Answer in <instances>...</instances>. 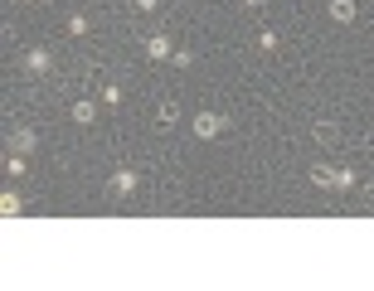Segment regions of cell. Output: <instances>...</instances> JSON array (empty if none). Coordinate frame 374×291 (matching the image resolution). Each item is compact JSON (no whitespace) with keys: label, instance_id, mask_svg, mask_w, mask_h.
<instances>
[{"label":"cell","instance_id":"obj_12","mask_svg":"<svg viewBox=\"0 0 374 291\" xmlns=\"http://www.w3.org/2000/svg\"><path fill=\"white\" fill-rule=\"evenodd\" d=\"M156 117H161V121H180V107H175V102H171V97H166V102H161V107H156Z\"/></svg>","mask_w":374,"mask_h":291},{"label":"cell","instance_id":"obj_4","mask_svg":"<svg viewBox=\"0 0 374 291\" xmlns=\"http://www.w3.org/2000/svg\"><path fill=\"white\" fill-rule=\"evenodd\" d=\"M49 68H54L49 49H29V54H24V73H29V78H39V73H49Z\"/></svg>","mask_w":374,"mask_h":291},{"label":"cell","instance_id":"obj_9","mask_svg":"<svg viewBox=\"0 0 374 291\" xmlns=\"http://www.w3.org/2000/svg\"><path fill=\"white\" fill-rule=\"evenodd\" d=\"M331 20L336 24H350L355 20V0H331Z\"/></svg>","mask_w":374,"mask_h":291},{"label":"cell","instance_id":"obj_5","mask_svg":"<svg viewBox=\"0 0 374 291\" xmlns=\"http://www.w3.org/2000/svg\"><path fill=\"white\" fill-rule=\"evenodd\" d=\"M69 117H73L78 126H93V121H97V102H93V97H78V102L69 107Z\"/></svg>","mask_w":374,"mask_h":291},{"label":"cell","instance_id":"obj_16","mask_svg":"<svg viewBox=\"0 0 374 291\" xmlns=\"http://www.w3.org/2000/svg\"><path fill=\"white\" fill-rule=\"evenodd\" d=\"M258 5H263V0H243V10H258Z\"/></svg>","mask_w":374,"mask_h":291},{"label":"cell","instance_id":"obj_8","mask_svg":"<svg viewBox=\"0 0 374 291\" xmlns=\"http://www.w3.org/2000/svg\"><path fill=\"white\" fill-rule=\"evenodd\" d=\"M0 214H5V218H20V214H24V199H20L15 190H5L0 194Z\"/></svg>","mask_w":374,"mask_h":291},{"label":"cell","instance_id":"obj_13","mask_svg":"<svg viewBox=\"0 0 374 291\" xmlns=\"http://www.w3.org/2000/svg\"><path fill=\"white\" fill-rule=\"evenodd\" d=\"M171 64H175V68H189V64H194V54H189V49H175V54H171Z\"/></svg>","mask_w":374,"mask_h":291},{"label":"cell","instance_id":"obj_15","mask_svg":"<svg viewBox=\"0 0 374 291\" xmlns=\"http://www.w3.org/2000/svg\"><path fill=\"white\" fill-rule=\"evenodd\" d=\"M161 0H131V10H156Z\"/></svg>","mask_w":374,"mask_h":291},{"label":"cell","instance_id":"obj_11","mask_svg":"<svg viewBox=\"0 0 374 291\" xmlns=\"http://www.w3.org/2000/svg\"><path fill=\"white\" fill-rule=\"evenodd\" d=\"M5 170H10V175H15V180H20V175H24V170H29V161H24V156H20V151H10V156H5Z\"/></svg>","mask_w":374,"mask_h":291},{"label":"cell","instance_id":"obj_2","mask_svg":"<svg viewBox=\"0 0 374 291\" xmlns=\"http://www.w3.org/2000/svg\"><path fill=\"white\" fill-rule=\"evenodd\" d=\"M189 126H194V136H199V141H214V136H224V126H229V121H224L219 112H199Z\"/></svg>","mask_w":374,"mask_h":291},{"label":"cell","instance_id":"obj_14","mask_svg":"<svg viewBox=\"0 0 374 291\" xmlns=\"http://www.w3.org/2000/svg\"><path fill=\"white\" fill-rule=\"evenodd\" d=\"M102 102H107V107H117V102H122V88H117V83H107V88H102Z\"/></svg>","mask_w":374,"mask_h":291},{"label":"cell","instance_id":"obj_3","mask_svg":"<svg viewBox=\"0 0 374 291\" xmlns=\"http://www.w3.org/2000/svg\"><path fill=\"white\" fill-rule=\"evenodd\" d=\"M131 190H136V170H117L112 185H107V199H127Z\"/></svg>","mask_w":374,"mask_h":291},{"label":"cell","instance_id":"obj_10","mask_svg":"<svg viewBox=\"0 0 374 291\" xmlns=\"http://www.w3.org/2000/svg\"><path fill=\"white\" fill-rule=\"evenodd\" d=\"M64 29H69L73 39H83V34H88V15H69V20H64Z\"/></svg>","mask_w":374,"mask_h":291},{"label":"cell","instance_id":"obj_1","mask_svg":"<svg viewBox=\"0 0 374 291\" xmlns=\"http://www.w3.org/2000/svg\"><path fill=\"white\" fill-rule=\"evenodd\" d=\"M311 185H316V190H355V170H336V165H311Z\"/></svg>","mask_w":374,"mask_h":291},{"label":"cell","instance_id":"obj_6","mask_svg":"<svg viewBox=\"0 0 374 291\" xmlns=\"http://www.w3.org/2000/svg\"><path fill=\"white\" fill-rule=\"evenodd\" d=\"M171 54H175V44H171L166 34H151V39H146V59L161 64V59H171Z\"/></svg>","mask_w":374,"mask_h":291},{"label":"cell","instance_id":"obj_7","mask_svg":"<svg viewBox=\"0 0 374 291\" xmlns=\"http://www.w3.org/2000/svg\"><path fill=\"white\" fill-rule=\"evenodd\" d=\"M34 141H39V136H34L29 126H15V131H10V151H20V156H29V151H34Z\"/></svg>","mask_w":374,"mask_h":291}]
</instances>
